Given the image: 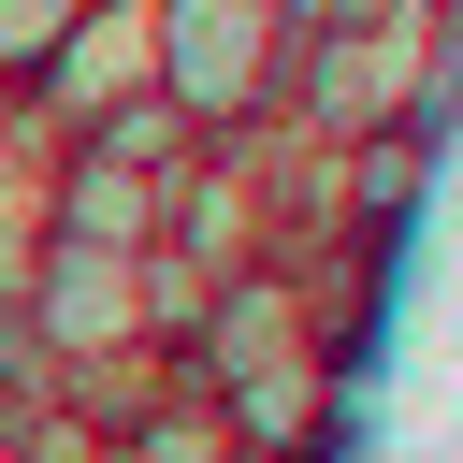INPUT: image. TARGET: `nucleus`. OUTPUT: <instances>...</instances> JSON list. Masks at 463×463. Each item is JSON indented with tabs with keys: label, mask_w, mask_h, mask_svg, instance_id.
Here are the masks:
<instances>
[{
	"label": "nucleus",
	"mask_w": 463,
	"mask_h": 463,
	"mask_svg": "<svg viewBox=\"0 0 463 463\" xmlns=\"http://www.w3.org/2000/svg\"><path fill=\"white\" fill-rule=\"evenodd\" d=\"M0 463H116V434H101V420H72V405H58V420H43V405H14V449H0Z\"/></svg>",
	"instance_id": "nucleus-3"
},
{
	"label": "nucleus",
	"mask_w": 463,
	"mask_h": 463,
	"mask_svg": "<svg viewBox=\"0 0 463 463\" xmlns=\"http://www.w3.org/2000/svg\"><path fill=\"white\" fill-rule=\"evenodd\" d=\"M116 463H232L217 449V420H203V391H159L130 434H116Z\"/></svg>",
	"instance_id": "nucleus-2"
},
{
	"label": "nucleus",
	"mask_w": 463,
	"mask_h": 463,
	"mask_svg": "<svg viewBox=\"0 0 463 463\" xmlns=\"http://www.w3.org/2000/svg\"><path fill=\"white\" fill-rule=\"evenodd\" d=\"M275 58H289L275 0H159V101L188 116V145H246L275 116Z\"/></svg>",
	"instance_id": "nucleus-1"
},
{
	"label": "nucleus",
	"mask_w": 463,
	"mask_h": 463,
	"mask_svg": "<svg viewBox=\"0 0 463 463\" xmlns=\"http://www.w3.org/2000/svg\"><path fill=\"white\" fill-rule=\"evenodd\" d=\"M14 145H29V130H14V87H0V159H14Z\"/></svg>",
	"instance_id": "nucleus-4"
}]
</instances>
